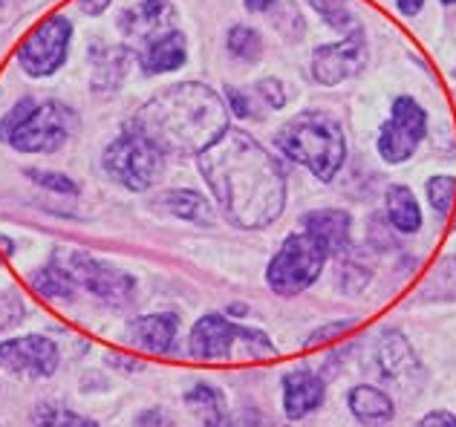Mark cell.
<instances>
[{
    "mask_svg": "<svg viewBox=\"0 0 456 427\" xmlns=\"http://www.w3.org/2000/svg\"><path fill=\"white\" fill-rule=\"evenodd\" d=\"M200 173L237 229H266L283 214L286 176L281 162L246 130L228 127L202 150Z\"/></svg>",
    "mask_w": 456,
    "mask_h": 427,
    "instance_id": "1",
    "label": "cell"
},
{
    "mask_svg": "<svg viewBox=\"0 0 456 427\" xmlns=\"http://www.w3.org/2000/svg\"><path fill=\"white\" fill-rule=\"evenodd\" d=\"M130 127L165 153H202L228 130V107L211 87L185 81L142 104Z\"/></svg>",
    "mask_w": 456,
    "mask_h": 427,
    "instance_id": "2",
    "label": "cell"
},
{
    "mask_svg": "<svg viewBox=\"0 0 456 427\" xmlns=\"http://www.w3.org/2000/svg\"><path fill=\"white\" fill-rule=\"evenodd\" d=\"M274 148L309 168L321 182H332L346 159V139L338 118L321 110L297 113L292 122H286L274 136Z\"/></svg>",
    "mask_w": 456,
    "mask_h": 427,
    "instance_id": "3",
    "label": "cell"
},
{
    "mask_svg": "<svg viewBox=\"0 0 456 427\" xmlns=\"http://www.w3.org/2000/svg\"><path fill=\"white\" fill-rule=\"evenodd\" d=\"M76 130V113L58 101L23 99L0 118V141L20 153H55Z\"/></svg>",
    "mask_w": 456,
    "mask_h": 427,
    "instance_id": "4",
    "label": "cell"
},
{
    "mask_svg": "<svg viewBox=\"0 0 456 427\" xmlns=\"http://www.w3.org/2000/svg\"><path fill=\"white\" fill-rule=\"evenodd\" d=\"M102 162L107 176L125 185L127 191H148L165 173V150L134 127H127L122 136L107 145Z\"/></svg>",
    "mask_w": 456,
    "mask_h": 427,
    "instance_id": "5",
    "label": "cell"
},
{
    "mask_svg": "<svg viewBox=\"0 0 456 427\" xmlns=\"http://www.w3.org/2000/svg\"><path fill=\"white\" fill-rule=\"evenodd\" d=\"M237 352H243L246 359H263V355H274V347L260 329L237 326L223 315L200 318L191 329V355L194 359L228 361Z\"/></svg>",
    "mask_w": 456,
    "mask_h": 427,
    "instance_id": "6",
    "label": "cell"
},
{
    "mask_svg": "<svg viewBox=\"0 0 456 427\" xmlns=\"http://www.w3.org/2000/svg\"><path fill=\"white\" fill-rule=\"evenodd\" d=\"M330 252L323 248L318 237H312L306 229L301 234H289L272 257L266 269V283L278 294H297L318 280Z\"/></svg>",
    "mask_w": 456,
    "mask_h": 427,
    "instance_id": "7",
    "label": "cell"
},
{
    "mask_svg": "<svg viewBox=\"0 0 456 427\" xmlns=\"http://www.w3.org/2000/svg\"><path fill=\"white\" fill-rule=\"evenodd\" d=\"M55 263L76 280V286L90 289L95 298H102L107 303L122 306L134 298V289H136L134 278L125 275V271H118L116 266L102 263V260H95L93 254L64 248V252L55 254Z\"/></svg>",
    "mask_w": 456,
    "mask_h": 427,
    "instance_id": "8",
    "label": "cell"
},
{
    "mask_svg": "<svg viewBox=\"0 0 456 427\" xmlns=\"http://www.w3.org/2000/svg\"><path fill=\"white\" fill-rule=\"evenodd\" d=\"M69 38H73V23L64 15H50L29 38L18 46V64L32 78H46L67 61Z\"/></svg>",
    "mask_w": 456,
    "mask_h": 427,
    "instance_id": "9",
    "label": "cell"
},
{
    "mask_svg": "<svg viewBox=\"0 0 456 427\" xmlns=\"http://www.w3.org/2000/svg\"><path fill=\"white\" fill-rule=\"evenodd\" d=\"M428 133V116L411 96H399L393 101L390 122L381 127L379 136V153L384 162L402 165L413 157V150L422 145Z\"/></svg>",
    "mask_w": 456,
    "mask_h": 427,
    "instance_id": "10",
    "label": "cell"
},
{
    "mask_svg": "<svg viewBox=\"0 0 456 427\" xmlns=\"http://www.w3.org/2000/svg\"><path fill=\"white\" fill-rule=\"evenodd\" d=\"M367 64V46L358 35H344L341 41L323 44L312 52V78L323 87H335L341 81L358 76Z\"/></svg>",
    "mask_w": 456,
    "mask_h": 427,
    "instance_id": "11",
    "label": "cell"
},
{
    "mask_svg": "<svg viewBox=\"0 0 456 427\" xmlns=\"http://www.w3.org/2000/svg\"><path fill=\"white\" fill-rule=\"evenodd\" d=\"M0 367L15 375H27V378L53 375L58 367V347H55V341L44 335L9 338L0 343Z\"/></svg>",
    "mask_w": 456,
    "mask_h": 427,
    "instance_id": "12",
    "label": "cell"
},
{
    "mask_svg": "<svg viewBox=\"0 0 456 427\" xmlns=\"http://www.w3.org/2000/svg\"><path fill=\"white\" fill-rule=\"evenodd\" d=\"M118 27L125 35L139 41H156L159 35L174 29V6L167 0H142L139 6L125 9L122 18H118Z\"/></svg>",
    "mask_w": 456,
    "mask_h": 427,
    "instance_id": "13",
    "label": "cell"
},
{
    "mask_svg": "<svg viewBox=\"0 0 456 427\" xmlns=\"http://www.w3.org/2000/svg\"><path fill=\"white\" fill-rule=\"evenodd\" d=\"M304 229L318 237L327 248L330 254L335 257H344L350 252V243H353V222H350V214L344 211H335V208H323V211H309L304 217Z\"/></svg>",
    "mask_w": 456,
    "mask_h": 427,
    "instance_id": "14",
    "label": "cell"
},
{
    "mask_svg": "<svg viewBox=\"0 0 456 427\" xmlns=\"http://www.w3.org/2000/svg\"><path fill=\"white\" fill-rule=\"evenodd\" d=\"M327 387L309 370H292L283 378V410L289 419H304L312 410L321 407Z\"/></svg>",
    "mask_w": 456,
    "mask_h": 427,
    "instance_id": "15",
    "label": "cell"
},
{
    "mask_svg": "<svg viewBox=\"0 0 456 427\" xmlns=\"http://www.w3.org/2000/svg\"><path fill=\"white\" fill-rule=\"evenodd\" d=\"M176 329H179V318L174 312H159V315L136 318L134 324L127 326V335L134 347L145 350L151 355H162L174 347Z\"/></svg>",
    "mask_w": 456,
    "mask_h": 427,
    "instance_id": "16",
    "label": "cell"
},
{
    "mask_svg": "<svg viewBox=\"0 0 456 427\" xmlns=\"http://www.w3.org/2000/svg\"><path fill=\"white\" fill-rule=\"evenodd\" d=\"M185 55H188L185 35L171 29L145 46V52H142V69H145L148 76L174 73V69L185 64Z\"/></svg>",
    "mask_w": 456,
    "mask_h": 427,
    "instance_id": "17",
    "label": "cell"
},
{
    "mask_svg": "<svg viewBox=\"0 0 456 427\" xmlns=\"http://www.w3.org/2000/svg\"><path fill=\"white\" fill-rule=\"evenodd\" d=\"M346 401H350V410L353 416L362 422V424H384L393 419V401L387 393H381V390L376 387H353L350 396H346Z\"/></svg>",
    "mask_w": 456,
    "mask_h": 427,
    "instance_id": "18",
    "label": "cell"
},
{
    "mask_svg": "<svg viewBox=\"0 0 456 427\" xmlns=\"http://www.w3.org/2000/svg\"><path fill=\"white\" fill-rule=\"evenodd\" d=\"M387 217L395 231H402V234L419 231V225H422V211H419L416 197L407 185L387 188Z\"/></svg>",
    "mask_w": 456,
    "mask_h": 427,
    "instance_id": "19",
    "label": "cell"
},
{
    "mask_svg": "<svg viewBox=\"0 0 456 427\" xmlns=\"http://www.w3.org/2000/svg\"><path fill=\"white\" fill-rule=\"evenodd\" d=\"M162 205L179 220H188V222H197V225H211L214 222L211 205L197 191H167L162 197Z\"/></svg>",
    "mask_w": 456,
    "mask_h": 427,
    "instance_id": "20",
    "label": "cell"
},
{
    "mask_svg": "<svg viewBox=\"0 0 456 427\" xmlns=\"http://www.w3.org/2000/svg\"><path fill=\"white\" fill-rule=\"evenodd\" d=\"M185 405L191 407V413L206 422V424H223L225 422V401L220 390H214L211 384H197L194 390H188Z\"/></svg>",
    "mask_w": 456,
    "mask_h": 427,
    "instance_id": "21",
    "label": "cell"
},
{
    "mask_svg": "<svg viewBox=\"0 0 456 427\" xmlns=\"http://www.w3.org/2000/svg\"><path fill=\"white\" fill-rule=\"evenodd\" d=\"M29 283H32V289L44 294L46 301H73V294H76V280L69 278L58 263L41 269L38 275L29 278Z\"/></svg>",
    "mask_w": 456,
    "mask_h": 427,
    "instance_id": "22",
    "label": "cell"
},
{
    "mask_svg": "<svg viewBox=\"0 0 456 427\" xmlns=\"http://www.w3.org/2000/svg\"><path fill=\"white\" fill-rule=\"evenodd\" d=\"M130 67V50H122V46H116V50H107V55L102 61H95V76H93V87L104 93V90H116L122 85V78Z\"/></svg>",
    "mask_w": 456,
    "mask_h": 427,
    "instance_id": "23",
    "label": "cell"
},
{
    "mask_svg": "<svg viewBox=\"0 0 456 427\" xmlns=\"http://www.w3.org/2000/svg\"><path fill=\"white\" fill-rule=\"evenodd\" d=\"M379 359H381V373L387 378H399L404 370H411L413 367V352L407 347V341L399 335V332H393L381 341V350H379Z\"/></svg>",
    "mask_w": 456,
    "mask_h": 427,
    "instance_id": "24",
    "label": "cell"
},
{
    "mask_svg": "<svg viewBox=\"0 0 456 427\" xmlns=\"http://www.w3.org/2000/svg\"><path fill=\"white\" fill-rule=\"evenodd\" d=\"M312 9L321 12V18L330 23L335 32L341 35H358L362 27H358V20L353 18L350 6H346V0H309Z\"/></svg>",
    "mask_w": 456,
    "mask_h": 427,
    "instance_id": "25",
    "label": "cell"
},
{
    "mask_svg": "<svg viewBox=\"0 0 456 427\" xmlns=\"http://www.w3.org/2000/svg\"><path fill=\"white\" fill-rule=\"evenodd\" d=\"M428 199H430V208L442 217H448L456 205V176H448V173H439V176H430L428 185Z\"/></svg>",
    "mask_w": 456,
    "mask_h": 427,
    "instance_id": "26",
    "label": "cell"
},
{
    "mask_svg": "<svg viewBox=\"0 0 456 427\" xmlns=\"http://www.w3.org/2000/svg\"><path fill=\"white\" fill-rule=\"evenodd\" d=\"M228 52L240 61H257L263 52V38L251 27H234L228 29Z\"/></svg>",
    "mask_w": 456,
    "mask_h": 427,
    "instance_id": "27",
    "label": "cell"
},
{
    "mask_svg": "<svg viewBox=\"0 0 456 427\" xmlns=\"http://www.w3.org/2000/svg\"><path fill=\"white\" fill-rule=\"evenodd\" d=\"M228 107H232V113L240 116V118H260L263 113L257 110V107H266V101H263L257 85H255V90L232 87V90H228ZM266 110H269V107H266Z\"/></svg>",
    "mask_w": 456,
    "mask_h": 427,
    "instance_id": "28",
    "label": "cell"
},
{
    "mask_svg": "<svg viewBox=\"0 0 456 427\" xmlns=\"http://www.w3.org/2000/svg\"><path fill=\"white\" fill-rule=\"evenodd\" d=\"M35 424H76V427H84V424H93V422L84 419V416H76V413H69L64 407L46 405V407H41L38 413H35Z\"/></svg>",
    "mask_w": 456,
    "mask_h": 427,
    "instance_id": "29",
    "label": "cell"
},
{
    "mask_svg": "<svg viewBox=\"0 0 456 427\" xmlns=\"http://www.w3.org/2000/svg\"><path fill=\"white\" fill-rule=\"evenodd\" d=\"M35 182L44 185V188H50V191L55 194H69V197H76L78 194V185L73 180H67L64 173H50V171H32L29 173Z\"/></svg>",
    "mask_w": 456,
    "mask_h": 427,
    "instance_id": "30",
    "label": "cell"
},
{
    "mask_svg": "<svg viewBox=\"0 0 456 427\" xmlns=\"http://www.w3.org/2000/svg\"><path fill=\"white\" fill-rule=\"evenodd\" d=\"M355 326V320H338V324H330V326H321L318 332H312V338L306 341V347L309 350H315V347H321V343H330V341H335L338 335H346Z\"/></svg>",
    "mask_w": 456,
    "mask_h": 427,
    "instance_id": "31",
    "label": "cell"
},
{
    "mask_svg": "<svg viewBox=\"0 0 456 427\" xmlns=\"http://www.w3.org/2000/svg\"><path fill=\"white\" fill-rule=\"evenodd\" d=\"M257 90H260V96H263V101H266L269 110H281V107L286 104V93L281 87V81L263 78V81H257Z\"/></svg>",
    "mask_w": 456,
    "mask_h": 427,
    "instance_id": "32",
    "label": "cell"
},
{
    "mask_svg": "<svg viewBox=\"0 0 456 427\" xmlns=\"http://www.w3.org/2000/svg\"><path fill=\"white\" fill-rule=\"evenodd\" d=\"M434 424H445V427H456V416L445 410H436V413H428L422 419V427H434Z\"/></svg>",
    "mask_w": 456,
    "mask_h": 427,
    "instance_id": "33",
    "label": "cell"
},
{
    "mask_svg": "<svg viewBox=\"0 0 456 427\" xmlns=\"http://www.w3.org/2000/svg\"><path fill=\"white\" fill-rule=\"evenodd\" d=\"M113 4V0H78V9L84 12V15H102V12L107 9V6H110Z\"/></svg>",
    "mask_w": 456,
    "mask_h": 427,
    "instance_id": "34",
    "label": "cell"
},
{
    "mask_svg": "<svg viewBox=\"0 0 456 427\" xmlns=\"http://www.w3.org/2000/svg\"><path fill=\"white\" fill-rule=\"evenodd\" d=\"M395 6H399L402 15H419V12L425 9V0H395Z\"/></svg>",
    "mask_w": 456,
    "mask_h": 427,
    "instance_id": "35",
    "label": "cell"
},
{
    "mask_svg": "<svg viewBox=\"0 0 456 427\" xmlns=\"http://www.w3.org/2000/svg\"><path fill=\"white\" fill-rule=\"evenodd\" d=\"M136 424H171V419L159 410H151V413H142V416L136 419Z\"/></svg>",
    "mask_w": 456,
    "mask_h": 427,
    "instance_id": "36",
    "label": "cell"
},
{
    "mask_svg": "<svg viewBox=\"0 0 456 427\" xmlns=\"http://www.w3.org/2000/svg\"><path fill=\"white\" fill-rule=\"evenodd\" d=\"M272 4H274V0H246V6H248L251 12H266Z\"/></svg>",
    "mask_w": 456,
    "mask_h": 427,
    "instance_id": "37",
    "label": "cell"
},
{
    "mask_svg": "<svg viewBox=\"0 0 456 427\" xmlns=\"http://www.w3.org/2000/svg\"><path fill=\"white\" fill-rule=\"evenodd\" d=\"M442 4H448V6H451V4H456V0H442Z\"/></svg>",
    "mask_w": 456,
    "mask_h": 427,
    "instance_id": "38",
    "label": "cell"
},
{
    "mask_svg": "<svg viewBox=\"0 0 456 427\" xmlns=\"http://www.w3.org/2000/svg\"><path fill=\"white\" fill-rule=\"evenodd\" d=\"M4 4H6V0H0V6H4Z\"/></svg>",
    "mask_w": 456,
    "mask_h": 427,
    "instance_id": "39",
    "label": "cell"
}]
</instances>
